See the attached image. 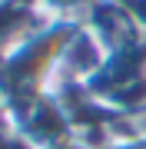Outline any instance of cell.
Segmentation results:
<instances>
[{
	"instance_id": "obj_1",
	"label": "cell",
	"mask_w": 146,
	"mask_h": 149,
	"mask_svg": "<svg viewBox=\"0 0 146 149\" xmlns=\"http://www.w3.org/2000/svg\"><path fill=\"white\" fill-rule=\"evenodd\" d=\"M123 3H126V10H130V17H133L136 30H140L143 40H146V0H123Z\"/></svg>"
}]
</instances>
